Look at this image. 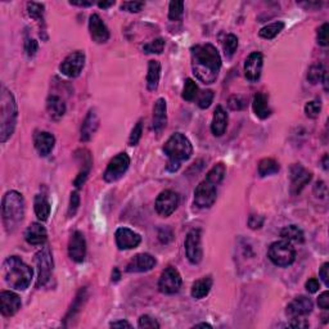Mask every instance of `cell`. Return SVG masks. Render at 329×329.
Instances as JSON below:
<instances>
[{
  "mask_svg": "<svg viewBox=\"0 0 329 329\" xmlns=\"http://www.w3.org/2000/svg\"><path fill=\"white\" fill-rule=\"evenodd\" d=\"M265 218L260 215H251L248 218V227L251 229H260L264 225Z\"/></svg>",
  "mask_w": 329,
  "mask_h": 329,
  "instance_id": "51",
  "label": "cell"
},
{
  "mask_svg": "<svg viewBox=\"0 0 329 329\" xmlns=\"http://www.w3.org/2000/svg\"><path fill=\"white\" fill-rule=\"evenodd\" d=\"M184 15V3L183 2H171L169 7V18L171 21H180Z\"/></svg>",
  "mask_w": 329,
  "mask_h": 329,
  "instance_id": "40",
  "label": "cell"
},
{
  "mask_svg": "<svg viewBox=\"0 0 329 329\" xmlns=\"http://www.w3.org/2000/svg\"><path fill=\"white\" fill-rule=\"evenodd\" d=\"M168 124V105L163 98L157 99L153 107V130L161 133Z\"/></svg>",
  "mask_w": 329,
  "mask_h": 329,
  "instance_id": "25",
  "label": "cell"
},
{
  "mask_svg": "<svg viewBox=\"0 0 329 329\" xmlns=\"http://www.w3.org/2000/svg\"><path fill=\"white\" fill-rule=\"evenodd\" d=\"M228 126V114L225 112L222 105H217L215 108L212 117V124H211V131L215 136H222L225 133Z\"/></svg>",
  "mask_w": 329,
  "mask_h": 329,
  "instance_id": "26",
  "label": "cell"
},
{
  "mask_svg": "<svg viewBox=\"0 0 329 329\" xmlns=\"http://www.w3.org/2000/svg\"><path fill=\"white\" fill-rule=\"evenodd\" d=\"M164 154H168V169L171 173H175L180 169L183 161H188L193 154V147L187 136L182 133H175L169 138L163 145Z\"/></svg>",
  "mask_w": 329,
  "mask_h": 329,
  "instance_id": "2",
  "label": "cell"
},
{
  "mask_svg": "<svg viewBox=\"0 0 329 329\" xmlns=\"http://www.w3.org/2000/svg\"><path fill=\"white\" fill-rule=\"evenodd\" d=\"M156 211L163 217L170 216L179 206V196L174 190H163L156 199Z\"/></svg>",
  "mask_w": 329,
  "mask_h": 329,
  "instance_id": "13",
  "label": "cell"
},
{
  "mask_svg": "<svg viewBox=\"0 0 329 329\" xmlns=\"http://www.w3.org/2000/svg\"><path fill=\"white\" fill-rule=\"evenodd\" d=\"M3 277L11 288L25 291L32 279V269L17 256H11L3 264Z\"/></svg>",
  "mask_w": 329,
  "mask_h": 329,
  "instance_id": "3",
  "label": "cell"
},
{
  "mask_svg": "<svg viewBox=\"0 0 329 329\" xmlns=\"http://www.w3.org/2000/svg\"><path fill=\"white\" fill-rule=\"evenodd\" d=\"M71 6H79V7H90L93 6L91 2H70Z\"/></svg>",
  "mask_w": 329,
  "mask_h": 329,
  "instance_id": "60",
  "label": "cell"
},
{
  "mask_svg": "<svg viewBox=\"0 0 329 329\" xmlns=\"http://www.w3.org/2000/svg\"><path fill=\"white\" fill-rule=\"evenodd\" d=\"M79 206H80V196L77 192H74V193H71L70 207H68V216H70V217L76 215L77 210H79Z\"/></svg>",
  "mask_w": 329,
  "mask_h": 329,
  "instance_id": "48",
  "label": "cell"
},
{
  "mask_svg": "<svg viewBox=\"0 0 329 329\" xmlns=\"http://www.w3.org/2000/svg\"><path fill=\"white\" fill-rule=\"evenodd\" d=\"M138 325H139L140 328H150V329L159 328V324L157 323L156 319H153L152 316H149V315H142V316L139 318V323H138Z\"/></svg>",
  "mask_w": 329,
  "mask_h": 329,
  "instance_id": "45",
  "label": "cell"
},
{
  "mask_svg": "<svg viewBox=\"0 0 329 329\" xmlns=\"http://www.w3.org/2000/svg\"><path fill=\"white\" fill-rule=\"evenodd\" d=\"M143 134V122L138 121L135 126H134L133 131L130 134V138H129V145H136L139 143L140 138H142Z\"/></svg>",
  "mask_w": 329,
  "mask_h": 329,
  "instance_id": "44",
  "label": "cell"
},
{
  "mask_svg": "<svg viewBox=\"0 0 329 329\" xmlns=\"http://www.w3.org/2000/svg\"><path fill=\"white\" fill-rule=\"evenodd\" d=\"M143 7H144L143 2H125V3L121 4V9L130 12V13H138V12L142 11Z\"/></svg>",
  "mask_w": 329,
  "mask_h": 329,
  "instance_id": "47",
  "label": "cell"
},
{
  "mask_svg": "<svg viewBox=\"0 0 329 329\" xmlns=\"http://www.w3.org/2000/svg\"><path fill=\"white\" fill-rule=\"evenodd\" d=\"M46 109L49 112V116L53 120H61L66 114V104L62 98L57 95H49L46 99Z\"/></svg>",
  "mask_w": 329,
  "mask_h": 329,
  "instance_id": "28",
  "label": "cell"
},
{
  "mask_svg": "<svg viewBox=\"0 0 329 329\" xmlns=\"http://www.w3.org/2000/svg\"><path fill=\"white\" fill-rule=\"evenodd\" d=\"M35 264L37 267V283L36 286H45L46 282L50 279L53 271V257L49 247H44L43 250L35 255Z\"/></svg>",
  "mask_w": 329,
  "mask_h": 329,
  "instance_id": "7",
  "label": "cell"
},
{
  "mask_svg": "<svg viewBox=\"0 0 329 329\" xmlns=\"http://www.w3.org/2000/svg\"><path fill=\"white\" fill-rule=\"evenodd\" d=\"M284 26L286 25H284V22H282V21L270 23V25L262 27V29L260 30V32H258V35H260V37H262V39L271 40L276 36H278V35L283 31Z\"/></svg>",
  "mask_w": 329,
  "mask_h": 329,
  "instance_id": "34",
  "label": "cell"
},
{
  "mask_svg": "<svg viewBox=\"0 0 329 329\" xmlns=\"http://www.w3.org/2000/svg\"><path fill=\"white\" fill-rule=\"evenodd\" d=\"M290 326H292V328H306V326H309V323H307L305 319L293 318L292 323L290 324Z\"/></svg>",
  "mask_w": 329,
  "mask_h": 329,
  "instance_id": "57",
  "label": "cell"
},
{
  "mask_svg": "<svg viewBox=\"0 0 329 329\" xmlns=\"http://www.w3.org/2000/svg\"><path fill=\"white\" fill-rule=\"evenodd\" d=\"M225 173H227L225 164L220 162V163L215 164V166H213V168L208 171L207 176H206V180H207L208 183H211V184L217 185L223 182V179H224V176H225Z\"/></svg>",
  "mask_w": 329,
  "mask_h": 329,
  "instance_id": "35",
  "label": "cell"
},
{
  "mask_svg": "<svg viewBox=\"0 0 329 329\" xmlns=\"http://www.w3.org/2000/svg\"><path fill=\"white\" fill-rule=\"evenodd\" d=\"M262 65H264V58L262 54L255 51L248 56V58L244 62V75H246L247 80L250 81H257L261 77L262 72Z\"/></svg>",
  "mask_w": 329,
  "mask_h": 329,
  "instance_id": "18",
  "label": "cell"
},
{
  "mask_svg": "<svg viewBox=\"0 0 329 329\" xmlns=\"http://www.w3.org/2000/svg\"><path fill=\"white\" fill-rule=\"evenodd\" d=\"M326 192H328V189H326V185L324 182H318L316 184H315L314 193L318 197H320V198H325Z\"/></svg>",
  "mask_w": 329,
  "mask_h": 329,
  "instance_id": "53",
  "label": "cell"
},
{
  "mask_svg": "<svg viewBox=\"0 0 329 329\" xmlns=\"http://www.w3.org/2000/svg\"><path fill=\"white\" fill-rule=\"evenodd\" d=\"M320 100H311V102H307L306 105H305V114H306V116L310 117V119H316V117L320 115Z\"/></svg>",
  "mask_w": 329,
  "mask_h": 329,
  "instance_id": "42",
  "label": "cell"
},
{
  "mask_svg": "<svg viewBox=\"0 0 329 329\" xmlns=\"http://www.w3.org/2000/svg\"><path fill=\"white\" fill-rule=\"evenodd\" d=\"M115 237H116V244L120 250H133L142 242V237L129 228H119Z\"/></svg>",
  "mask_w": 329,
  "mask_h": 329,
  "instance_id": "15",
  "label": "cell"
},
{
  "mask_svg": "<svg viewBox=\"0 0 329 329\" xmlns=\"http://www.w3.org/2000/svg\"><path fill=\"white\" fill-rule=\"evenodd\" d=\"M34 208L35 213H36L40 222H46L48 220L49 215H50V203H49V201L45 197L41 196V194H37L35 197Z\"/></svg>",
  "mask_w": 329,
  "mask_h": 329,
  "instance_id": "31",
  "label": "cell"
},
{
  "mask_svg": "<svg viewBox=\"0 0 329 329\" xmlns=\"http://www.w3.org/2000/svg\"><path fill=\"white\" fill-rule=\"evenodd\" d=\"M22 301L17 293L12 291L0 292V311L4 316H13L21 309Z\"/></svg>",
  "mask_w": 329,
  "mask_h": 329,
  "instance_id": "17",
  "label": "cell"
},
{
  "mask_svg": "<svg viewBox=\"0 0 329 329\" xmlns=\"http://www.w3.org/2000/svg\"><path fill=\"white\" fill-rule=\"evenodd\" d=\"M319 277L321 278L323 283L325 284L326 287H328L329 286V264H328V262L323 264V266L320 267V271H319Z\"/></svg>",
  "mask_w": 329,
  "mask_h": 329,
  "instance_id": "56",
  "label": "cell"
},
{
  "mask_svg": "<svg viewBox=\"0 0 329 329\" xmlns=\"http://www.w3.org/2000/svg\"><path fill=\"white\" fill-rule=\"evenodd\" d=\"M37 49H39V44H37L36 40L34 39H27L25 43V51L29 57H34L36 54Z\"/></svg>",
  "mask_w": 329,
  "mask_h": 329,
  "instance_id": "50",
  "label": "cell"
},
{
  "mask_svg": "<svg viewBox=\"0 0 329 329\" xmlns=\"http://www.w3.org/2000/svg\"><path fill=\"white\" fill-rule=\"evenodd\" d=\"M223 48H224V53L228 58H230L233 54L236 53L237 48H238V37L236 35L229 34L225 36L224 41H223Z\"/></svg>",
  "mask_w": 329,
  "mask_h": 329,
  "instance_id": "39",
  "label": "cell"
},
{
  "mask_svg": "<svg viewBox=\"0 0 329 329\" xmlns=\"http://www.w3.org/2000/svg\"><path fill=\"white\" fill-rule=\"evenodd\" d=\"M89 31L91 39L98 44L107 43L109 39V30L98 15H91L89 18Z\"/></svg>",
  "mask_w": 329,
  "mask_h": 329,
  "instance_id": "20",
  "label": "cell"
},
{
  "mask_svg": "<svg viewBox=\"0 0 329 329\" xmlns=\"http://www.w3.org/2000/svg\"><path fill=\"white\" fill-rule=\"evenodd\" d=\"M318 305L320 309L328 310L329 309V292L325 291V292L321 293L318 298Z\"/></svg>",
  "mask_w": 329,
  "mask_h": 329,
  "instance_id": "55",
  "label": "cell"
},
{
  "mask_svg": "<svg viewBox=\"0 0 329 329\" xmlns=\"http://www.w3.org/2000/svg\"><path fill=\"white\" fill-rule=\"evenodd\" d=\"M194 328H212V326L207 323H199V324H196V325H194Z\"/></svg>",
  "mask_w": 329,
  "mask_h": 329,
  "instance_id": "63",
  "label": "cell"
},
{
  "mask_svg": "<svg viewBox=\"0 0 329 329\" xmlns=\"http://www.w3.org/2000/svg\"><path fill=\"white\" fill-rule=\"evenodd\" d=\"M34 143L40 156L46 157L53 150L54 144H56V138L53 134L48 133V131H39L35 134Z\"/></svg>",
  "mask_w": 329,
  "mask_h": 329,
  "instance_id": "22",
  "label": "cell"
},
{
  "mask_svg": "<svg viewBox=\"0 0 329 329\" xmlns=\"http://www.w3.org/2000/svg\"><path fill=\"white\" fill-rule=\"evenodd\" d=\"M314 304L306 296H298L295 300L291 301L288 306H287L286 314L287 316H290L291 319L293 318H301L305 315H309L312 311Z\"/></svg>",
  "mask_w": 329,
  "mask_h": 329,
  "instance_id": "16",
  "label": "cell"
},
{
  "mask_svg": "<svg viewBox=\"0 0 329 329\" xmlns=\"http://www.w3.org/2000/svg\"><path fill=\"white\" fill-rule=\"evenodd\" d=\"M267 255L272 264L281 267L290 266L296 260V251L291 242L288 241L274 242L269 247Z\"/></svg>",
  "mask_w": 329,
  "mask_h": 329,
  "instance_id": "6",
  "label": "cell"
},
{
  "mask_svg": "<svg viewBox=\"0 0 329 329\" xmlns=\"http://www.w3.org/2000/svg\"><path fill=\"white\" fill-rule=\"evenodd\" d=\"M164 48V40L158 37V39H154L153 41L145 44L143 46V50L148 54H161L163 51Z\"/></svg>",
  "mask_w": 329,
  "mask_h": 329,
  "instance_id": "41",
  "label": "cell"
},
{
  "mask_svg": "<svg viewBox=\"0 0 329 329\" xmlns=\"http://www.w3.org/2000/svg\"><path fill=\"white\" fill-rule=\"evenodd\" d=\"M111 328H131V324L126 320H119L111 323Z\"/></svg>",
  "mask_w": 329,
  "mask_h": 329,
  "instance_id": "58",
  "label": "cell"
},
{
  "mask_svg": "<svg viewBox=\"0 0 329 329\" xmlns=\"http://www.w3.org/2000/svg\"><path fill=\"white\" fill-rule=\"evenodd\" d=\"M228 105L233 111H241L242 108L244 107V100L241 97H238V95H233L228 100Z\"/></svg>",
  "mask_w": 329,
  "mask_h": 329,
  "instance_id": "49",
  "label": "cell"
},
{
  "mask_svg": "<svg viewBox=\"0 0 329 329\" xmlns=\"http://www.w3.org/2000/svg\"><path fill=\"white\" fill-rule=\"evenodd\" d=\"M161 77V65L158 61H149L147 74V88L149 91H154L158 86Z\"/></svg>",
  "mask_w": 329,
  "mask_h": 329,
  "instance_id": "29",
  "label": "cell"
},
{
  "mask_svg": "<svg viewBox=\"0 0 329 329\" xmlns=\"http://www.w3.org/2000/svg\"><path fill=\"white\" fill-rule=\"evenodd\" d=\"M213 100V91L212 90H204L199 94L198 97V107L202 109H206L211 105Z\"/></svg>",
  "mask_w": 329,
  "mask_h": 329,
  "instance_id": "43",
  "label": "cell"
},
{
  "mask_svg": "<svg viewBox=\"0 0 329 329\" xmlns=\"http://www.w3.org/2000/svg\"><path fill=\"white\" fill-rule=\"evenodd\" d=\"M98 128H99V117H98L95 109H90L81 126V136L80 138L82 142H89L95 134V131L98 130Z\"/></svg>",
  "mask_w": 329,
  "mask_h": 329,
  "instance_id": "23",
  "label": "cell"
},
{
  "mask_svg": "<svg viewBox=\"0 0 329 329\" xmlns=\"http://www.w3.org/2000/svg\"><path fill=\"white\" fill-rule=\"evenodd\" d=\"M182 276L180 272L173 266H169L162 271L158 282V288L164 295H174L182 287Z\"/></svg>",
  "mask_w": 329,
  "mask_h": 329,
  "instance_id": "9",
  "label": "cell"
},
{
  "mask_svg": "<svg viewBox=\"0 0 329 329\" xmlns=\"http://www.w3.org/2000/svg\"><path fill=\"white\" fill-rule=\"evenodd\" d=\"M158 239L162 243H169L173 239V230L170 228H162V229H159Z\"/></svg>",
  "mask_w": 329,
  "mask_h": 329,
  "instance_id": "52",
  "label": "cell"
},
{
  "mask_svg": "<svg viewBox=\"0 0 329 329\" xmlns=\"http://www.w3.org/2000/svg\"><path fill=\"white\" fill-rule=\"evenodd\" d=\"M27 12L32 20L37 21L39 23H44V4L30 2L27 3Z\"/></svg>",
  "mask_w": 329,
  "mask_h": 329,
  "instance_id": "37",
  "label": "cell"
},
{
  "mask_svg": "<svg viewBox=\"0 0 329 329\" xmlns=\"http://www.w3.org/2000/svg\"><path fill=\"white\" fill-rule=\"evenodd\" d=\"M211 288H212V278L211 277H204V278L198 279L197 282H194V284L192 286V296L197 300L206 297L210 293Z\"/></svg>",
  "mask_w": 329,
  "mask_h": 329,
  "instance_id": "30",
  "label": "cell"
},
{
  "mask_svg": "<svg viewBox=\"0 0 329 329\" xmlns=\"http://www.w3.org/2000/svg\"><path fill=\"white\" fill-rule=\"evenodd\" d=\"M198 95V86L192 79H187L184 84V89H183V99L187 102H192L194 98Z\"/></svg>",
  "mask_w": 329,
  "mask_h": 329,
  "instance_id": "38",
  "label": "cell"
},
{
  "mask_svg": "<svg viewBox=\"0 0 329 329\" xmlns=\"http://www.w3.org/2000/svg\"><path fill=\"white\" fill-rule=\"evenodd\" d=\"M25 239L32 246H41L48 239L46 230L40 223H32L25 232Z\"/></svg>",
  "mask_w": 329,
  "mask_h": 329,
  "instance_id": "24",
  "label": "cell"
},
{
  "mask_svg": "<svg viewBox=\"0 0 329 329\" xmlns=\"http://www.w3.org/2000/svg\"><path fill=\"white\" fill-rule=\"evenodd\" d=\"M323 168L324 170H328V154H325V156L323 157Z\"/></svg>",
  "mask_w": 329,
  "mask_h": 329,
  "instance_id": "64",
  "label": "cell"
},
{
  "mask_svg": "<svg viewBox=\"0 0 329 329\" xmlns=\"http://www.w3.org/2000/svg\"><path fill=\"white\" fill-rule=\"evenodd\" d=\"M2 216L7 232H15L25 216V199L22 194L16 190L6 193L2 203Z\"/></svg>",
  "mask_w": 329,
  "mask_h": 329,
  "instance_id": "5",
  "label": "cell"
},
{
  "mask_svg": "<svg viewBox=\"0 0 329 329\" xmlns=\"http://www.w3.org/2000/svg\"><path fill=\"white\" fill-rule=\"evenodd\" d=\"M129 166H130V157L124 152L119 153L109 161L104 174H103V178L108 183L117 182L128 171Z\"/></svg>",
  "mask_w": 329,
  "mask_h": 329,
  "instance_id": "8",
  "label": "cell"
},
{
  "mask_svg": "<svg viewBox=\"0 0 329 329\" xmlns=\"http://www.w3.org/2000/svg\"><path fill=\"white\" fill-rule=\"evenodd\" d=\"M68 255L75 262H82L86 255V242L81 232H75L68 243Z\"/></svg>",
  "mask_w": 329,
  "mask_h": 329,
  "instance_id": "19",
  "label": "cell"
},
{
  "mask_svg": "<svg viewBox=\"0 0 329 329\" xmlns=\"http://www.w3.org/2000/svg\"><path fill=\"white\" fill-rule=\"evenodd\" d=\"M17 103L15 95L7 88L2 89L0 94V142L6 143L15 133L17 124Z\"/></svg>",
  "mask_w": 329,
  "mask_h": 329,
  "instance_id": "4",
  "label": "cell"
},
{
  "mask_svg": "<svg viewBox=\"0 0 329 329\" xmlns=\"http://www.w3.org/2000/svg\"><path fill=\"white\" fill-rule=\"evenodd\" d=\"M291 192L292 194H298L301 190L304 189L305 185L311 180L312 175L309 170L302 166L300 163L293 164L292 168H291Z\"/></svg>",
  "mask_w": 329,
  "mask_h": 329,
  "instance_id": "14",
  "label": "cell"
},
{
  "mask_svg": "<svg viewBox=\"0 0 329 329\" xmlns=\"http://www.w3.org/2000/svg\"><path fill=\"white\" fill-rule=\"evenodd\" d=\"M216 185L211 184L207 180H203L197 185L194 190V204L199 208H210L216 201Z\"/></svg>",
  "mask_w": 329,
  "mask_h": 329,
  "instance_id": "11",
  "label": "cell"
},
{
  "mask_svg": "<svg viewBox=\"0 0 329 329\" xmlns=\"http://www.w3.org/2000/svg\"><path fill=\"white\" fill-rule=\"evenodd\" d=\"M114 272L115 274H112V281L114 282H117L120 279V272L117 269H114Z\"/></svg>",
  "mask_w": 329,
  "mask_h": 329,
  "instance_id": "62",
  "label": "cell"
},
{
  "mask_svg": "<svg viewBox=\"0 0 329 329\" xmlns=\"http://www.w3.org/2000/svg\"><path fill=\"white\" fill-rule=\"evenodd\" d=\"M192 54V70L197 79L203 84L216 81L222 68V57L212 44L194 45L190 49Z\"/></svg>",
  "mask_w": 329,
  "mask_h": 329,
  "instance_id": "1",
  "label": "cell"
},
{
  "mask_svg": "<svg viewBox=\"0 0 329 329\" xmlns=\"http://www.w3.org/2000/svg\"><path fill=\"white\" fill-rule=\"evenodd\" d=\"M325 68L321 63H314L311 67L309 68V72H307V80L309 82H311L312 85L318 84L323 80V76L325 75Z\"/></svg>",
  "mask_w": 329,
  "mask_h": 329,
  "instance_id": "36",
  "label": "cell"
},
{
  "mask_svg": "<svg viewBox=\"0 0 329 329\" xmlns=\"http://www.w3.org/2000/svg\"><path fill=\"white\" fill-rule=\"evenodd\" d=\"M279 171V163L272 158H264L258 162V175L261 178L274 175Z\"/></svg>",
  "mask_w": 329,
  "mask_h": 329,
  "instance_id": "33",
  "label": "cell"
},
{
  "mask_svg": "<svg viewBox=\"0 0 329 329\" xmlns=\"http://www.w3.org/2000/svg\"><path fill=\"white\" fill-rule=\"evenodd\" d=\"M252 108L253 112H255V115L258 119L265 120L271 115V109L269 107V99H267V97L264 93H257L253 97Z\"/></svg>",
  "mask_w": 329,
  "mask_h": 329,
  "instance_id": "27",
  "label": "cell"
},
{
  "mask_svg": "<svg viewBox=\"0 0 329 329\" xmlns=\"http://www.w3.org/2000/svg\"><path fill=\"white\" fill-rule=\"evenodd\" d=\"M281 237L288 242H296V243H302L305 239L304 233L296 225H290L282 229Z\"/></svg>",
  "mask_w": 329,
  "mask_h": 329,
  "instance_id": "32",
  "label": "cell"
},
{
  "mask_svg": "<svg viewBox=\"0 0 329 329\" xmlns=\"http://www.w3.org/2000/svg\"><path fill=\"white\" fill-rule=\"evenodd\" d=\"M300 6H304L306 7V8H320L321 3H318V2H315V3H311V2H309V3H300Z\"/></svg>",
  "mask_w": 329,
  "mask_h": 329,
  "instance_id": "59",
  "label": "cell"
},
{
  "mask_svg": "<svg viewBox=\"0 0 329 329\" xmlns=\"http://www.w3.org/2000/svg\"><path fill=\"white\" fill-rule=\"evenodd\" d=\"M115 4V2H99V3H98V6H99V8H103V9H107V8H109V7L111 6H114Z\"/></svg>",
  "mask_w": 329,
  "mask_h": 329,
  "instance_id": "61",
  "label": "cell"
},
{
  "mask_svg": "<svg viewBox=\"0 0 329 329\" xmlns=\"http://www.w3.org/2000/svg\"><path fill=\"white\" fill-rule=\"evenodd\" d=\"M328 30L329 25L328 23H324L320 29L318 30V35H316V40H318V44L321 46L328 45Z\"/></svg>",
  "mask_w": 329,
  "mask_h": 329,
  "instance_id": "46",
  "label": "cell"
},
{
  "mask_svg": "<svg viewBox=\"0 0 329 329\" xmlns=\"http://www.w3.org/2000/svg\"><path fill=\"white\" fill-rule=\"evenodd\" d=\"M201 230L192 229L187 234L185 238V252L187 257L192 264H199L203 257V250H202L201 242Z\"/></svg>",
  "mask_w": 329,
  "mask_h": 329,
  "instance_id": "10",
  "label": "cell"
},
{
  "mask_svg": "<svg viewBox=\"0 0 329 329\" xmlns=\"http://www.w3.org/2000/svg\"><path fill=\"white\" fill-rule=\"evenodd\" d=\"M85 66V54L84 51H74L68 54L60 66V71L67 77H77L81 74L82 68Z\"/></svg>",
  "mask_w": 329,
  "mask_h": 329,
  "instance_id": "12",
  "label": "cell"
},
{
  "mask_svg": "<svg viewBox=\"0 0 329 329\" xmlns=\"http://www.w3.org/2000/svg\"><path fill=\"white\" fill-rule=\"evenodd\" d=\"M156 258L149 253H139L134 256L130 262L126 266L128 272H145L153 269L156 266Z\"/></svg>",
  "mask_w": 329,
  "mask_h": 329,
  "instance_id": "21",
  "label": "cell"
},
{
  "mask_svg": "<svg viewBox=\"0 0 329 329\" xmlns=\"http://www.w3.org/2000/svg\"><path fill=\"white\" fill-rule=\"evenodd\" d=\"M306 290L307 292L310 293H315L318 292L319 288H320V283H319V281L316 278H310L309 281L306 282Z\"/></svg>",
  "mask_w": 329,
  "mask_h": 329,
  "instance_id": "54",
  "label": "cell"
}]
</instances>
